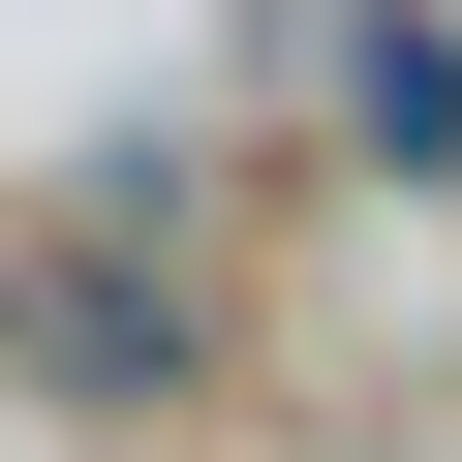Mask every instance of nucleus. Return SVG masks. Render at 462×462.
Segmentation results:
<instances>
[{
    "instance_id": "1",
    "label": "nucleus",
    "mask_w": 462,
    "mask_h": 462,
    "mask_svg": "<svg viewBox=\"0 0 462 462\" xmlns=\"http://www.w3.org/2000/svg\"><path fill=\"white\" fill-rule=\"evenodd\" d=\"M278 124L370 216H462V0H278Z\"/></svg>"
},
{
    "instance_id": "2",
    "label": "nucleus",
    "mask_w": 462,
    "mask_h": 462,
    "mask_svg": "<svg viewBox=\"0 0 462 462\" xmlns=\"http://www.w3.org/2000/svg\"><path fill=\"white\" fill-rule=\"evenodd\" d=\"M0 309H32V339H0V370H32V401H216V278L154 247V185L93 216V247H32V278H0Z\"/></svg>"
}]
</instances>
